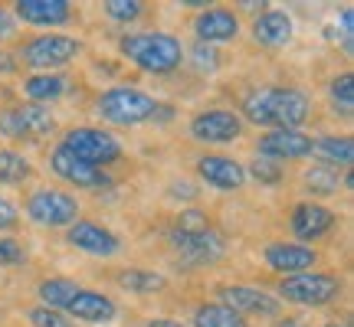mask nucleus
<instances>
[{
	"instance_id": "1",
	"label": "nucleus",
	"mask_w": 354,
	"mask_h": 327,
	"mask_svg": "<svg viewBox=\"0 0 354 327\" xmlns=\"http://www.w3.org/2000/svg\"><path fill=\"white\" fill-rule=\"evenodd\" d=\"M312 115V99L299 88H256L243 101V118L253 125L276 131V128H302Z\"/></svg>"
},
{
	"instance_id": "2",
	"label": "nucleus",
	"mask_w": 354,
	"mask_h": 327,
	"mask_svg": "<svg viewBox=\"0 0 354 327\" xmlns=\"http://www.w3.org/2000/svg\"><path fill=\"white\" fill-rule=\"evenodd\" d=\"M118 52L131 66H138L141 72H151V76H167L184 63V43L174 33H165V30L125 33L118 39Z\"/></svg>"
},
{
	"instance_id": "3",
	"label": "nucleus",
	"mask_w": 354,
	"mask_h": 327,
	"mask_svg": "<svg viewBox=\"0 0 354 327\" xmlns=\"http://www.w3.org/2000/svg\"><path fill=\"white\" fill-rule=\"evenodd\" d=\"M99 108L102 121H109L115 128H138V125H148L158 118L161 105L154 95L141 92V88H131V86H112L105 88L95 101Z\"/></svg>"
},
{
	"instance_id": "4",
	"label": "nucleus",
	"mask_w": 354,
	"mask_h": 327,
	"mask_svg": "<svg viewBox=\"0 0 354 327\" xmlns=\"http://www.w3.org/2000/svg\"><path fill=\"white\" fill-rule=\"evenodd\" d=\"M279 301L299 304V308H325V304L342 298V278L325 275V272H302L279 281Z\"/></svg>"
},
{
	"instance_id": "5",
	"label": "nucleus",
	"mask_w": 354,
	"mask_h": 327,
	"mask_svg": "<svg viewBox=\"0 0 354 327\" xmlns=\"http://www.w3.org/2000/svg\"><path fill=\"white\" fill-rule=\"evenodd\" d=\"M26 216L37 223V226H50V229H69L79 219V200L66 190L56 187H39L30 193L26 200Z\"/></svg>"
},
{
	"instance_id": "6",
	"label": "nucleus",
	"mask_w": 354,
	"mask_h": 327,
	"mask_svg": "<svg viewBox=\"0 0 354 327\" xmlns=\"http://www.w3.org/2000/svg\"><path fill=\"white\" fill-rule=\"evenodd\" d=\"M66 151H73L79 161L92 164V167H99L105 170L109 164H115L122 157V144L115 138L112 131H102V128H73V131H66V138L59 141Z\"/></svg>"
},
{
	"instance_id": "7",
	"label": "nucleus",
	"mask_w": 354,
	"mask_h": 327,
	"mask_svg": "<svg viewBox=\"0 0 354 327\" xmlns=\"http://www.w3.org/2000/svg\"><path fill=\"white\" fill-rule=\"evenodd\" d=\"M82 52V43L76 37H66V33H43V37L30 39L24 50H20V59L24 66L37 69V72H56L59 66H69Z\"/></svg>"
},
{
	"instance_id": "8",
	"label": "nucleus",
	"mask_w": 354,
	"mask_h": 327,
	"mask_svg": "<svg viewBox=\"0 0 354 327\" xmlns=\"http://www.w3.org/2000/svg\"><path fill=\"white\" fill-rule=\"evenodd\" d=\"M56 131V118L46 105H13L0 112V135L10 141H39Z\"/></svg>"
},
{
	"instance_id": "9",
	"label": "nucleus",
	"mask_w": 354,
	"mask_h": 327,
	"mask_svg": "<svg viewBox=\"0 0 354 327\" xmlns=\"http://www.w3.org/2000/svg\"><path fill=\"white\" fill-rule=\"evenodd\" d=\"M190 138L201 144H233L243 138V118L230 108H207L190 118Z\"/></svg>"
},
{
	"instance_id": "10",
	"label": "nucleus",
	"mask_w": 354,
	"mask_h": 327,
	"mask_svg": "<svg viewBox=\"0 0 354 327\" xmlns=\"http://www.w3.org/2000/svg\"><path fill=\"white\" fill-rule=\"evenodd\" d=\"M50 170L76 190H109L112 187V177L105 174V170H99V167H92V164H86V161H79L76 154L66 151L63 144L53 148Z\"/></svg>"
},
{
	"instance_id": "11",
	"label": "nucleus",
	"mask_w": 354,
	"mask_h": 327,
	"mask_svg": "<svg viewBox=\"0 0 354 327\" xmlns=\"http://www.w3.org/2000/svg\"><path fill=\"white\" fill-rule=\"evenodd\" d=\"M256 157L266 161H305L312 157V135H305L302 128H276V131H266L263 138L256 141Z\"/></svg>"
},
{
	"instance_id": "12",
	"label": "nucleus",
	"mask_w": 354,
	"mask_h": 327,
	"mask_svg": "<svg viewBox=\"0 0 354 327\" xmlns=\"http://www.w3.org/2000/svg\"><path fill=\"white\" fill-rule=\"evenodd\" d=\"M220 304L236 311L240 317L256 315V317H279L282 311V301L276 295H269L263 288H253V285H223L220 288Z\"/></svg>"
},
{
	"instance_id": "13",
	"label": "nucleus",
	"mask_w": 354,
	"mask_h": 327,
	"mask_svg": "<svg viewBox=\"0 0 354 327\" xmlns=\"http://www.w3.org/2000/svg\"><path fill=\"white\" fill-rule=\"evenodd\" d=\"M338 223V213L328 210L325 203H315V200H302L292 206V216H289V226L295 232V239L302 242H318L322 236H328L331 229Z\"/></svg>"
},
{
	"instance_id": "14",
	"label": "nucleus",
	"mask_w": 354,
	"mask_h": 327,
	"mask_svg": "<svg viewBox=\"0 0 354 327\" xmlns=\"http://www.w3.org/2000/svg\"><path fill=\"white\" fill-rule=\"evenodd\" d=\"M66 242L73 249L86 252V255H95V259H112L122 252V239L112 229H105L102 223H92V219H76L66 229Z\"/></svg>"
},
{
	"instance_id": "15",
	"label": "nucleus",
	"mask_w": 354,
	"mask_h": 327,
	"mask_svg": "<svg viewBox=\"0 0 354 327\" xmlns=\"http://www.w3.org/2000/svg\"><path fill=\"white\" fill-rule=\"evenodd\" d=\"M263 259L276 275L289 278V275L312 272L318 265V252L312 246H302V242H269L263 249Z\"/></svg>"
},
{
	"instance_id": "16",
	"label": "nucleus",
	"mask_w": 354,
	"mask_h": 327,
	"mask_svg": "<svg viewBox=\"0 0 354 327\" xmlns=\"http://www.w3.org/2000/svg\"><path fill=\"white\" fill-rule=\"evenodd\" d=\"M197 177L220 193H236V190L246 187L243 164L236 157H227V154H203L197 161Z\"/></svg>"
},
{
	"instance_id": "17",
	"label": "nucleus",
	"mask_w": 354,
	"mask_h": 327,
	"mask_svg": "<svg viewBox=\"0 0 354 327\" xmlns=\"http://www.w3.org/2000/svg\"><path fill=\"white\" fill-rule=\"evenodd\" d=\"M194 33L201 39V46H216V43H233L240 37V17L230 7H207V10L194 20Z\"/></svg>"
},
{
	"instance_id": "18",
	"label": "nucleus",
	"mask_w": 354,
	"mask_h": 327,
	"mask_svg": "<svg viewBox=\"0 0 354 327\" xmlns=\"http://www.w3.org/2000/svg\"><path fill=\"white\" fill-rule=\"evenodd\" d=\"M69 321H82V324H112L118 317V304L92 288H79V295L69 301V308L63 311Z\"/></svg>"
},
{
	"instance_id": "19",
	"label": "nucleus",
	"mask_w": 354,
	"mask_h": 327,
	"mask_svg": "<svg viewBox=\"0 0 354 327\" xmlns=\"http://www.w3.org/2000/svg\"><path fill=\"white\" fill-rule=\"evenodd\" d=\"M13 17L30 26H63L73 20V3L69 0H17Z\"/></svg>"
},
{
	"instance_id": "20",
	"label": "nucleus",
	"mask_w": 354,
	"mask_h": 327,
	"mask_svg": "<svg viewBox=\"0 0 354 327\" xmlns=\"http://www.w3.org/2000/svg\"><path fill=\"white\" fill-rule=\"evenodd\" d=\"M171 246L184 259H190V262H214V259H220V252H223V239L216 236L214 229H201V232L171 229Z\"/></svg>"
},
{
	"instance_id": "21",
	"label": "nucleus",
	"mask_w": 354,
	"mask_h": 327,
	"mask_svg": "<svg viewBox=\"0 0 354 327\" xmlns=\"http://www.w3.org/2000/svg\"><path fill=\"white\" fill-rule=\"evenodd\" d=\"M292 17L286 10H266L253 20V39L266 50H282L292 39Z\"/></svg>"
},
{
	"instance_id": "22",
	"label": "nucleus",
	"mask_w": 354,
	"mask_h": 327,
	"mask_svg": "<svg viewBox=\"0 0 354 327\" xmlns=\"http://www.w3.org/2000/svg\"><path fill=\"white\" fill-rule=\"evenodd\" d=\"M312 154L328 167H351L354 164V141L348 135H318L312 138Z\"/></svg>"
},
{
	"instance_id": "23",
	"label": "nucleus",
	"mask_w": 354,
	"mask_h": 327,
	"mask_svg": "<svg viewBox=\"0 0 354 327\" xmlns=\"http://www.w3.org/2000/svg\"><path fill=\"white\" fill-rule=\"evenodd\" d=\"M66 88H69V79L59 76V72H37L24 82V95L33 105H46V101L63 99Z\"/></svg>"
},
{
	"instance_id": "24",
	"label": "nucleus",
	"mask_w": 354,
	"mask_h": 327,
	"mask_svg": "<svg viewBox=\"0 0 354 327\" xmlns=\"http://www.w3.org/2000/svg\"><path fill=\"white\" fill-rule=\"evenodd\" d=\"M37 295H39V301H43V308L66 311L69 301L79 295V285L73 281V278H46V281H39Z\"/></svg>"
},
{
	"instance_id": "25",
	"label": "nucleus",
	"mask_w": 354,
	"mask_h": 327,
	"mask_svg": "<svg viewBox=\"0 0 354 327\" xmlns=\"http://www.w3.org/2000/svg\"><path fill=\"white\" fill-rule=\"evenodd\" d=\"M118 285L128 291V295H154L167 285V278L161 272H151V268H125L118 275Z\"/></svg>"
},
{
	"instance_id": "26",
	"label": "nucleus",
	"mask_w": 354,
	"mask_h": 327,
	"mask_svg": "<svg viewBox=\"0 0 354 327\" xmlns=\"http://www.w3.org/2000/svg\"><path fill=\"white\" fill-rule=\"evenodd\" d=\"M194 327H250V321L216 301V304H201L194 311Z\"/></svg>"
},
{
	"instance_id": "27",
	"label": "nucleus",
	"mask_w": 354,
	"mask_h": 327,
	"mask_svg": "<svg viewBox=\"0 0 354 327\" xmlns=\"http://www.w3.org/2000/svg\"><path fill=\"white\" fill-rule=\"evenodd\" d=\"M33 177V167L26 161L20 151H13V148H0V184H26Z\"/></svg>"
},
{
	"instance_id": "28",
	"label": "nucleus",
	"mask_w": 354,
	"mask_h": 327,
	"mask_svg": "<svg viewBox=\"0 0 354 327\" xmlns=\"http://www.w3.org/2000/svg\"><path fill=\"white\" fill-rule=\"evenodd\" d=\"M338 184H342V177H338V170L328 167V164H315V167L305 174V187H308V193H318V197L338 193Z\"/></svg>"
},
{
	"instance_id": "29",
	"label": "nucleus",
	"mask_w": 354,
	"mask_h": 327,
	"mask_svg": "<svg viewBox=\"0 0 354 327\" xmlns=\"http://www.w3.org/2000/svg\"><path fill=\"white\" fill-rule=\"evenodd\" d=\"M328 95L335 101V108H342V115H351L354 108V76L351 72H342L328 82Z\"/></svg>"
},
{
	"instance_id": "30",
	"label": "nucleus",
	"mask_w": 354,
	"mask_h": 327,
	"mask_svg": "<svg viewBox=\"0 0 354 327\" xmlns=\"http://www.w3.org/2000/svg\"><path fill=\"white\" fill-rule=\"evenodd\" d=\"M243 170H246V180L253 177V180H259V184H266V187H272V184H279L282 180V164L276 161H266V157H253L250 164H243Z\"/></svg>"
},
{
	"instance_id": "31",
	"label": "nucleus",
	"mask_w": 354,
	"mask_h": 327,
	"mask_svg": "<svg viewBox=\"0 0 354 327\" xmlns=\"http://www.w3.org/2000/svg\"><path fill=\"white\" fill-rule=\"evenodd\" d=\"M102 10H105V17L115 20V23H135L141 13H145V3H141V0H105Z\"/></svg>"
},
{
	"instance_id": "32",
	"label": "nucleus",
	"mask_w": 354,
	"mask_h": 327,
	"mask_svg": "<svg viewBox=\"0 0 354 327\" xmlns=\"http://www.w3.org/2000/svg\"><path fill=\"white\" fill-rule=\"evenodd\" d=\"M26 321L33 327H73V321H69L63 311H53V308H43V304L30 308V311H26Z\"/></svg>"
},
{
	"instance_id": "33",
	"label": "nucleus",
	"mask_w": 354,
	"mask_h": 327,
	"mask_svg": "<svg viewBox=\"0 0 354 327\" xmlns=\"http://www.w3.org/2000/svg\"><path fill=\"white\" fill-rule=\"evenodd\" d=\"M26 259L24 246L10 236H0V268H13V265H20Z\"/></svg>"
},
{
	"instance_id": "34",
	"label": "nucleus",
	"mask_w": 354,
	"mask_h": 327,
	"mask_svg": "<svg viewBox=\"0 0 354 327\" xmlns=\"http://www.w3.org/2000/svg\"><path fill=\"white\" fill-rule=\"evenodd\" d=\"M174 229H180V232H201V229H210V223H207V213H201V210H184L177 216Z\"/></svg>"
},
{
	"instance_id": "35",
	"label": "nucleus",
	"mask_w": 354,
	"mask_h": 327,
	"mask_svg": "<svg viewBox=\"0 0 354 327\" xmlns=\"http://www.w3.org/2000/svg\"><path fill=\"white\" fill-rule=\"evenodd\" d=\"M20 223V210L13 206L7 197H0V232H10Z\"/></svg>"
},
{
	"instance_id": "36",
	"label": "nucleus",
	"mask_w": 354,
	"mask_h": 327,
	"mask_svg": "<svg viewBox=\"0 0 354 327\" xmlns=\"http://www.w3.org/2000/svg\"><path fill=\"white\" fill-rule=\"evenodd\" d=\"M13 33H17V17L7 7H0V43L13 39Z\"/></svg>"
},
{
	"instance_id": "37",
	"label": "nucleus",
	"mask_w": 354,
	"mask_h": 327,
	"mask_svg": "<svg viewBox=\"0 0 354 327\" xmlns=\"http://www.w3.org/2000/svg\"><path fill=\"white\" fill-rule=\"evenodd\" d=\"M194 56H197V66H201V69H216V59H220L210 46H207V50H203V46H197V52H194Z\"/></svg>"
},
{
	"instance_id": "38",
	"label": "nucleus",
	"mask_w": 354,
	"mask_h": 327,
	"mask_svg": "<svg viewBox=\"0 0 354 327\" xmlns=\"http://www.w3.org/2000/svg\"><path fill=\"white\" fill-rule=\"evenodd\" d=\"M10 72H17V59L10 52H0V76H10Z\"/></svg>"
},
{
	"instance_id": "39",
	"label": "nucleus",
	"mask_w": 354,
	"mask_h": 327,
	"mask_svg": "<svg viewBox=\"0 0 354 327\" xmlns=\"http://www.w3.org/2000/svg\"><path fill=\"white\" fill-rule=\"evenodd\" d=\"M145 327H184L180 321H171V317H151Z\"/></svg>"
},
{
	"instance_id": "40",
	"label": "nucleus",
	"mask_w": 354,
	"mask_h": 327,
	"mask_svg": "<svg viewBox=\"0 0 354 327\" xmlns=\"http://www.w3.org/2000/svg\"><path fill=\"white\" fill-rule=\"evenodd\" d=\"M272 327H308L305 321H299V317H279Z\"/></svg>"
},
{
	"instance_id": "41",
	"label": "nucleus",
	"mask_w": 354,
	"mask_h": 327,
	"mask_svg": "<svg viewBox=\"0 0 354 327\" xmlns=\"http://www.w3.org/2000/svg\"><path fill=\"white\" fill-rule=\"evenodd\" d=\"M325 327H351V324H335V321H331V324H325Z\"/></svg>"
}]
</instances>
